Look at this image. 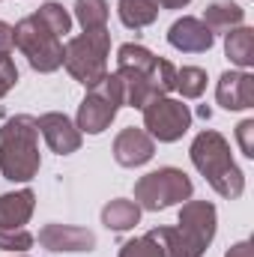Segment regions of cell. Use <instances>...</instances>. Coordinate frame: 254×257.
I'll list each match as a JSON object with an SVG mask.
<instances>
[{
	"instance_id": "6da1fadb",
	"label": "cell",
	"mask_w": 254,
	"mask_h": 257,
	"mask_svg": "<svg viewBox=\"0 0 254 257\" xmlns=\"http://www.w3.org/2000/svg\"><path fill=\"white\" fill-rule=\"evenodd\" d=\"M117 78L123 84V102L141 111L147 102L174 93L177 66L138 42H126L117 48Z\"/></svg>"
},
{
	"instance_id": "7a4b0ae2",
	"label": "cell",
	"mask_w": 254,
	"mask_h": 257,
	"mask_svg": "<svg viewBox=\"0 0 254 257\" xmlns=\"http://www.w3.org/2000/svg\"><path fill=\"white\" fill-rule=\"evenodd\" d=\"M191 165L197 168V174L212 186V192L227 197V200H236L245 192V174L239 171V165L233 162V153H230V144L221 132L215 128H203L194 135L189 147Z\"/></svg>"
},
{
	"instance_id": "3957f363",
	"label": "cell",
	"mask_w": 254,
	"mask_h": 257,
	"mask_svg": "<svg viewBox=\"0 0 254 257\" xmlns=\"http://www.w3.org/2000/svg\"><path fill=\"white\" fill-rule=\"evenodd\" d=\"M42 168L36 117L15 114L0 126V174L9 183H30Z\"/></svg>"
},
{
	"instance_id": "277c9868",
	"label": "cell",
	"mask_w": 254,
	"mask_h": 257,
	"mask_svg": "<svg viewBox=\"0 0 254 257\" xmlns=\"http://www.w3.org/2000/svg\"><path fill=\"white\" fill-rule=\"evenodd\" d=\"M108 54H111V33L108 27L102 30H84L63 45V66L66 72L84 84L87 90L99 84L108 75Z\"/></svg>"
},
{
	"instance_id": "5b68a950",
	"label": "cell",
	"mask_w": 254,
	"mask_h": 257,
	"mask_svg": "<svg viewBox=\"0 0 254 257\" xmlns=\"http://www.w3.org/2000/svg\"><path fill=\"white\" fill-rule=\"evenodd\" d=\"M12 45L27 57L33 72L48 75L63 66V39L54 36L36 15H27L12 27Z\"/></svg>"
},
{
	"instance_id": "8992f818",
	"label": "cell",
	"mask_w": 254,
	"mask_h": 257,
	"mask_svg": "<svg viewBox=\"0 0 254 257\" xmlns=\"http://www.w3.org/2000/svg\"><path fill=\"white\" fill-rule=\"evenodd\" d=\"M123 84L117 78V72H108L99 84H93L87 90V96L78 105V117L75 126L81 135H102L105 128L114 123L117 111L123 108Z\"/></svg>"
},
{
	"instance_id": "52a82bcc",
	"label": "cell",
	"mask_w": 254,
	"mask_h": 257,
	"mask_svg": "<svg viewBox=\"0 0 254 257\" xmlns=\"http://www.w3.org/2000/svg\"><path fill=\"white\" fill-rule=\"evenodd\" d=\"M191 194H194V186H191L189 174L180 168H159V171L144 174L135 183V203L147 212H159V209L186 203Z\"/></svg>"
},
{
	"instance_id": "ba28073f",
	"label": "cell",
	"mask_w": 254,
	"mask_h": 257,
	"mask_svg": "<svg viewBox=\"0 0 254 257\" xmlns=\"http://www.w3.org/2000/svg\"><path fill=\"white\" fill-rule=\"evenodd\" d=\"M144 114V132L159 144H174L191 128V111L183 99L159 96L141 108Z\"/></svg>"
},
{
	"instance_id": "9c48e42d",
	"label": "cell",
	"mask_w": 254,
	"mask_h": 257,
	"mask_svg": "<svg viewBox=\"0 0 254 257\" xmlns=\"http://www.w3.org/2000/svg\"><path fill=\"white\" fill-rule=\"evenodd\" d=\"M215 224H218V212L209 200H186L180 206V221L177 230L180 236L189 242V248L197 257H203V251L209 248V242L215 239Z\"/></svg>"
},
{
	"instance_id": "30bf717a",
	"label": "cell",
	"mask_w": 254,
	"mask_h": 257,
	"mask_svg": "<svg viewBox=\"0 0 254 257\" xmlns=\"http://www.w3.org/2000/svg\"><path fill=\"white\" fill-rule=\"evenodd\" d=\"M36 128L45 138V144L51 147V153H57V156H72L81 150L84 135L78 132L75 120L60 114V111H48V114L36 117Z\"/></svg>"
},
{
	"instance_id": "8fae6325",
	"label": "cell",
	"mask_w": 254,
	"mask_h": 257,
	"mask_svg": "<svg viewBox=\"0 0 254 257\" xmlns=\"http://www.w3.org/2000/svg\"><path fill=\"white\" fill-rule=\"evenodd\" d=\"M39 245L54 254H81L96 248V233L78 224H45L39 230Z\"/></svg>"
},
{
	"instance_id": "7c38bea8",
	"label": "cell",
	"mask_w": 254,
	"mask_h": 257,
	"mask_svg": "<svg viewBox=\"0 0 254 257\" xmlns=\"http://www.w3.org/2000/svg\"><path fill=\"white\" fill-rule=\"evenodd\" d=\"M215 102L224 111H248L254 108V75L248 69H230L215 84Z\"/></svg>"
},
{
	"instance_id": "4fadbf2b",
	"label": "cell",
	"mask_w": 254,
	"mask_h": 257,
	"mask_svg": "<svg viewBox=\"0 0 254 257\" xmlns=\"http://www.w3.org/2000/svg\"><path fill=\"white\" fill-rule=\"evenodd\" d=\"M215 42V33L194 15H183L168 30V45L183 54H206Z\"/></svg>"
},
{
	"instance_id": "5bb4252c",
	"label": "cell",
	"mask_w": 254,
	"mask_h": 257,
	"mask_svg": "<svg viewBox=\"0 0 254 257\" xmlns=\"http://www.w3.org/2000/svg\"><path fill=\"white\" fill-rule=\"evenodd\" d=\"M156 156V141L144 128L129 126L114 138V159L123 168H141Z\"/></svg>"
},
{
	"instance_id": "9a60e30c",
	"label": "cell",
	"mask_w": 254,
	"mask_h": 257,
	"mask_svg": "<svg viewBox=\"0 0 254 257\" xmlns=\"http://www.w3.org/2000/svg\"><path fill=\"white\" fill-rule=\"evenodd\" d=\"M36 209V194L30 189L0 194V227H24L33 218Z\"/></svg>"
},
{
	"instance_id": "2e32d148",
	"label": "cell",
	"mask_w": 254,
	"mask_h": 257,
	"mask_svg": "<svg viewBox=\"0 0 254 257\" xmlns=\"http://www.w3.org/2000/svg\"><path fill=\"white\" fill-rule=\"evenodd\" d=\"M212 33H227L233 27H239L245 21V9L233 0H212L206 9H203V18H200Z\"/></svg>"
},
{
	"instance_id": "e0dca14e",
	"label": "cell",
	"mask_w": 254,
	"mask_h": 257,
	"mask_svg": "<svg viewBox=\"0 0 254 257\" xmlns=\"http://www.w3.org/2000/svg\"><path fill=\"white\" fill-rule=\"evenodd\" d=\"M141 206L135 203V200H126V197H114V200H108L105 206H102V224L108 227V230H114V233H126L132 230L138 221H141Z\"/></svg>"
},
{
	"instance_id": "ac0fdd59",
	"label": "cell",
	"mask_w": 254,
	"mask_h": 257,
	"mask_svg": "<svg viewBox=\"0 0 254 257\" xmlns=\"http://www.w3.org/2000/svg\"><path fill=\"white\" fill-rule=\"evenodd\" d=\"M224 54L236 69H251L254 66V30L239 24L233 30H227L224 36Z\"/></svg>"
},
{
	"instance_id": "d6986e66",
	"label": "cell",
	"mask_w": 254,
	"mask_h": 257,
	"mask_svg": "<svg viewBox=\"0 0 254 257\" xmlns=\"http://www.w3.org/2000/svg\"><path fill=\"white\" fill-rule=\"evenodd\" d=\"M117 15L129 30H144L150 24H156L159 18V6L156 0H117Z\"/></svg>"
},
{
	"instance_id": "ffe728a7",
	"label": "cell",
	"mask_w": 254,
	"mask_h": 257,
	"mask_svg": "<svg viewBox=\"0 0 254 257\" xmlns=\"http://www.w3.org/2000/svg\"><path fill=\"white\" fill-rule=\"evenodd\" d=\"M111 6L108 0H75V21L84 30H102L108 27Z\"/></svg>"
},
{
	"instance_id": "44dd1931",
	"label": "cell",
	"mask_w": 254,
	"mask_h": 257,
	"mask_svg": "<svg viewBox=\"0 0 254 257\" xmlns=\"http://www.w3.org/2000/svg\"><path fill=\"white\" fill-rule=\"evenodd\" d=\"M54 36H60L63 39L66 33L72 30V15H69V9H66L63 3H57V0H48V3H42L36 12H33Z\"/></svg>"
},
{
	"instance_id": "7402d4cb",
	"label": "cell",
	"mask_w": 254,
	"mask_h": 257,
	"mask_svg": "<svg viewBox=\"0 0 254 257\" xmlns=\"http://www.w3.org/2000/svg\"><path fill=\"white\" fill-rule=\"evenodd\" d=\"M206 72L200 66H183L177 69V78H174V90L183 96V99H200L203 90H206Z\"/></svg>"
},
{
	"instance_id": "603a6c76",
	"label": "cell",
	"mask_w": 254,
	"mask_h": 257,
	"mask_svg": "<svg viewBox=\"0 0 254 257\" xmlns=\"http://www.w3.org/2000/svg\"><path fill=\"white\" fill-rule=\"evenodd\" d=\"M150 236L159 242V248H162L165 257H197L189 248V242L180 236L177 227H156V230H150Z\"/></svg>"
},
{
	"instance_id": "cb8c5ba5",
	"label": "cell",
	"mask_w": 254,
	"mask_h": 257,
	"mask_svg": "<svg viewBox=\"0 0 254 257\" xmlns=\"http://www.w3.org/2000/svg\"><path fill=\"white\" fill-rule=\"evenodd\" d=\"M33 233L27 227H0V251H12V254H24L33 245Z\"/></svg>"
},
{
	"instance_id": "d4e9b609",
	"label": "cell",
	"mask_w": 254,
	"mask_h": 257,
	"mask_svg": "<svg viewBox=\"0 0 254 257\" xmlns=\"http://www.w3.org/2000/svg\"><path fill=\"white\" fill-rule=\"evenodd\" d=\"M120 257H165V254H162L159 242H156L150 233H144V236H138V239L123 242V245H120Z\"/></svg>"
},
{
	"instance_id": "484cf974",
	"label": "cell",
	"mask_w": 254,
	"mask_h": 257,
	"mask_svg": "<svg viewBox=\"0 0 254 257\" xmlns=\"http://www.w3.org/2000/svg\"><path fill=\"white\" fill-rule=\"evenodd\" d=\"M18 81V69H15V60L9 54H0V99L9 96V90L15 87Z\"/></svg>"
},
{
	"instance_id": "4316f807",
	"label": "cell",
	"mask_w": 254,
	"mask_h": 257,
	"mask_svg": "<svg viewBox=\"0 0 254 257\" xmlns=\"http://www.w3.org/2000/svg\"><path fill=\"white\" fill-rule=\"evenodd\" d=\"M236 144H239L242 156L254 159V120H242L236 126Z\"/></svg>"
},
{
	"instance_id": "83f0119b",
	"label": "cell",
	"mask_w": 254,
	"mask_h": 257,
	"mask_svg": "<svg viewBox=\"0 0 254 257\" xmlns=\"http://www.w3.org/2000/svg\"><path fill=\"white\" fill-rule=\"evenodd\" d=\"M15 45H12V24L0 21V54H9Z\"/></svg>"
},
{
	"instance_id": "f1b7e54d",
	"label": "cell",
	"mask_w": 254,
	"mask_h": 257,
	"mask_svg": "<svg viewBox=\"0 0 254 257\" xmlns=\"http://www.w3.org/2000/svg\"><path fill=\"white\" fill-rule=\"evenodd\" d=\"M224 257H251V242H245V239H242V242L230 245V248H227V254H224Z\"/></svg>"
},
{
	"instance_id": "f546056e",
	"label": "cell",
	"mask_w": 254,
	"mask_h": 257,
	"mask_svg": "<svg viewBox=\"0 0 254 257\" xmlns=\"http://www.w3.org/2000/svg\"><path fill=\"white\" fill-rule=\"evenodd\" d=\"M191 0H156L159 9H186Z\"/></svg>"
},
{
	"instance_id": "4dcf8cb0",
	"label": "cell",
	"mask_w": 254,
	"mask_h": 257,
	"mask_svg": "<svg viewBox=\"0 0 254 257\" xmlns=\"http://www.w3.org/2000/svg\"><path fill=\"white\" fill-rule=\"evenodd\" d=\"M12 257H27V254H12Z\"/></svg>"
}]
</instances>
